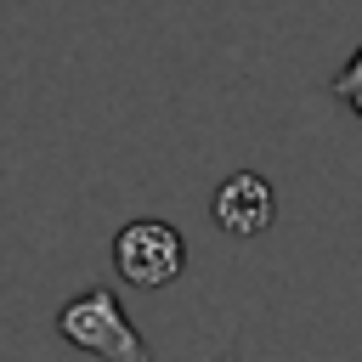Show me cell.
Instances as JSON below:
<instances>
[{"label": "cell", "mask_w": 362, "mask_h": 362, "mask_svg": "<svg viewBox=\"0 0 362 362\" xmlns=\"http://www.w3.org/2000/svg\"><path fill=\"white\" fill-rule=\"evenodd\" d=\"M209 215H215V226H221L226 238H260V232L272 226V215H277L272 181H266L260 170L226 175V181L215 187V198H209Z\"/></svg>", "instance_id": "3"}, {"label": "cell", "mask_w": 362, "mask_h": 362, "mask_svg": "<svg viewBox=\"0 0 362 362\" xmlns=\"http://www.w3.org/2000/svg\"><path fill=\"white\" fill-rule=\"evenodd\" d=\"M209 362H238V345H221V351H215Z\"/></svg>", "instance_id": "5"}, {"label": "cell", "mask_w": 362, "mask_h": 362, "mask_svg": "<svg viewBox=\"0 0 362 362\" xmlns=\"http://www.w3.org/2000/svg\"><path fill=\"white\" fill-rule=\"evenodd\" d=\"M187 266V238L158 221V215H141V221H124L119 238H113V277L130 283V288H170Z\"/></svg>", "instance_id": "2"}, {"label": "cell", "mask_w": 362, "mask_h": 362, "mask_svg": "<svg viewBox=\"0 0 362 362\" xmlns=\"http://www.w3.org/2000/svg\"><path fill=\"white\" fill-rule=\"evenodd\" d=\"M328 90H334V102H345V107L362 119V45L351 51V62L334 74V85H328Z\"/></svg>", "instance_id": "4"}, {"label": "cell", "mask_w": 362, "mask_h": 362, "mask_svg": "<svg viewBox=\"0 0 362 362\" xmlns=\"http://www.w3.org/2000/svg\"><path fill=\"white\" fill-rule=\"evenodd\" d=\"M51 328H57V339H68L74 351H85V356H96V362H153V351H147V339L136 334L130 311L119 305L113 283H90V288H79L74 300H62Z\"/></svg>", "instance_id": "1"}]
</instances>
